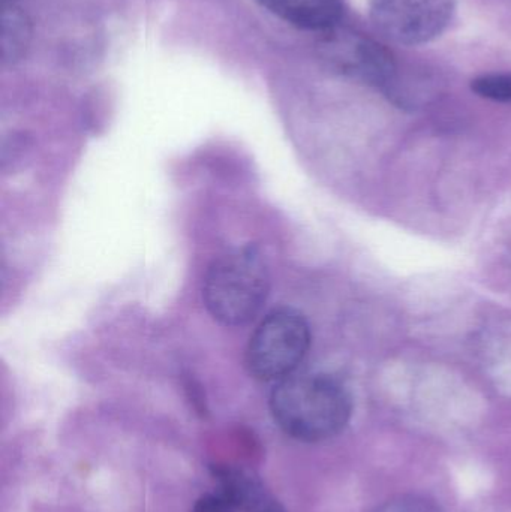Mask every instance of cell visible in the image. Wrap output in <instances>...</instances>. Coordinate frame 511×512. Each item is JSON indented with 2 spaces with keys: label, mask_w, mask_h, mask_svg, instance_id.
I'll return each instance as SVG.
<instances>
[{
  "label": "cell",
  "mask_w": 511,
  "mask_h": 512,
  "mask_svg": "<svg viewBox=\"0 0 511 512\" xmlns=\"http://www.w3.org/2000/svg\"><path fill=\"white\" fill-rule=\"evenodd\" d=\"M30 21L23 9L15 3H3L2 8V63L14 65L21 59L29 47Z\"/></svg>",
  "instance_id": "8"
},
{
  "label": "cell",
  "mask_w": 511,
  "mask_h": 512,
  "mask_svg": "<svg viewBox=\"0 0 511 512\" xmlns=\"http://www.w3.org/2000/svg\"><path fill=\"white\" fill-rule=\"evenodd\" d=\"M321 41V53L330 68L344 77L375 87L401 102L402 81L396 57L389 48L363 33L339 29L327 30Z\"/></svg>",
  "instance_id": "4"
},
{
  "label": "cell",
  "mask_w": 511,
  "mask_h": 512,
  "mask_svg": "<svg viewBox=\"0 0 511 512\" xmlns=\"http://www.w3.org/2000/svg\"><path fill=\"white\" fill-rule=\"evenodd\" d=\"M471 90L480 98L511 104V71L489 72L471 81Z\"/></svg>",
  "instance_id": "9"
},
{
  "label": "cell",
  "mask_w": 511,
  "mask_h": 512,
  "mask_svg": "<svg viewBox=\"0 0 511 512\" xmlns=\"http://www.w3.org/2000/svg\"><path fill=\"white\" fill-rule=\"evenodd\" d=\"M270 291L269 265L252 246L227 252L210 264L203 283L207 312L227 327L246 325L261 312Z\"/></svg>",
  "instance_id": "2"
},
{
  "label": "cell",
  "mask_w": 511,
  "mask_h": 512,
  "mask_svg": "<svg viewBox=\"0 0 511 512\" xmlns=\"http://www.w3.org/2000/svg\"><path fill=\"white\" fill-rule=\"evenodd\" d=\"M270 512H287L284 510V508L281 507V505L276 504L275 507L272 508V511Z\"/></svg>",
  "instance_id": "12"
},
{
  "label": "cell",
  "mask_w": 511,
  "mask_h": 512,
  "mask_svg": "<svg viewBox=\"0 0 511 512\" xmlns=\"http://www.w3.org/2000/svg\"><path fill=\"white\" fill-rule=\"evenodd\" d=\"M311 346V328L302 313L290 307L272 310L260 322L246 349L252 378L281 382L294 375Z\"/></svg>",
  "instance_id": "3"
},
{
  "label": "cell",
  "mask_w": 511,
  "mask_h": 512,
  "mask_svg": "<svg viewBox=\"0 0 511 512\" xmlns=\"http://www.w3.org/2000/svg\"><path fill=\"white\" fill-rule=\"evenodd\" d=\"M270 411L291 438L321 442L347 427L353 402L347 388L333 376L302 373L278 382L270 396Z\"/></svg>",
  "instance_id": "1"
},
{
  "label": "cell",
  "mask_w": 511,
  "mask_h": 512,
  "mask_svg": "<svg viewBox=\"0 0 511 512\" xmlns=\"http://www.w3.org/2000/svg\"><path fill=\"white\" fill-rule=\"evenodd\" d=\"M273 14L293 26L315 32H327L338 26L341 0H260Z\"/></svg>",
  "instance_id": "7"
},
{
  "label": "cell",
  "mask_w": 511,
  "mask_h": 512,
  "mask_svg": "<svg viewBox=\"0 0 511 512\" xmlns=\"http://www.w3.org/2000/svg\"><path fill=\"white\" fill-rule=\"evenodd\" d=\"M191 512H237V508L234 507L233 502L222 495L221 492L207 493V495L201 496Z\"/></svg>",
  "instance_id": "11"
},
{
  "label": "cell",
  "mask_w": 511,
  "mask_h": 512,
  "mask_svg": "<svg viewBox=\"0 0 511 512\" xmlns=\"http://www.w3.org/2000/svg\"><path fill=\"white\" fill-rule=\"evenodd\" d=\"M3 3H15V0H2Z\"/></svg>",
  "instance_id": "13"
},
{
  "label": "cell",
  "mask_w": 511,
  "mask_h": 512,
  "mask_svg": "<svg viewBox=\"0 0 511 512\" xmlns=\"http://www.w3.org/2000/svg\"><path fill=\"white\" fill-rule=\"evenodd\" d=\"M456 6L458 0H369V18L390 41L416 47L449 29Z\"/></svg>",
  "instance_id": "5"
},
{
  "label": "cell",
  "mask_w": 511,
  "mask_h": 512,
  "mask_svg": "<svg viewBox=\"0 0 511 512\" xmlns=\"http://www.w3.org/2000/svg\"><path fill=\"white\" fill-rule=\"evenodd\" d=\"M212 475L222 495L227 496L237 511L270 512L278 502L267 492L260 478L246 469L230 465L212 466Z\"/></svg>",
  "instance_id": "6"
},
{
  "label": "cell",
  "mask_w": 511,
  "mask_h": 512,
  "mask_svg": "<svg viewBox=\"0 0 511 512\" xmlns=\"http://www.w3.org/2000/svg\"><path fill=\"white\" fill-rule=\"evenodd\" d=\"M372 512H444L440 505L419 495H401L381 504Z\"/></svg>",
  "instance_id": "10"
}]
</instances>
